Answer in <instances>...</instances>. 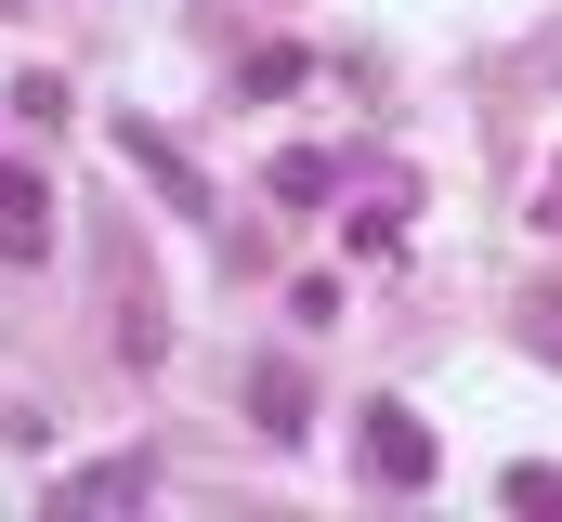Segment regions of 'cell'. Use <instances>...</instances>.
Listing matches in <instances>:
<instances>
[{"instance_id": "8992f818", "label": "cell", "mask_w": 562, "mask_h": 522, "mask_svg": "<svg viewBox=\"0 0 562 522\" xmlns=\"http://www.w3.org/2000/svg\"><path fill=\"white\" fill-rule=\"evenodd\" d=\"M53 497H66V510H132V497H157V457H92V470H66Z\"/></svg>"}, {"instance_id": "ba28073f", "label": "cell", "mask_w": 562, "mask_h": 522, "mask_svg": "<svg viewBox=\"0 0 562 522\" xmlns=\"http://www.w3.org/2000/svg\"><path fill=\"white\" fill-rule=\"evenodd\" d=\"M0 105H13V118H40V130H53V118H66V79H53V66H26V79H13Z\"/></svg>"}, {"instance_id": "6da1fadb", "label": "cell", "mask_w": 562, "mask_h": 522, "mask_svg": "<svg viewBox=\"0 0 562 522\" xmlns=\"http://www.w3.org/2000/svg\"><path fill=\"white\" fill-rule=\"evenodd\" d=\"M66 236V196H53V170H26V157H0V261L13 274H40Z\"/></svg>"}, {"instance_id": "3957f363", "label": "cell", "mask_w": 562, "mask_h": 522, "mask_svg": "<svg viewBox=\"0 0 562 522\" xmlns=\"http://www.w3.org/2000/svg\"><path fill=\"white\" fill-rule=\"evenodd\" d=\"M236 405H249V418H262V431H276V444H301V431H314V379H301V366H288V353H262V366H249V379H236Z\"/></svg>"}, {"instance_id": "5b68a950", "label": "cell", "mask_w": 562, "mask_h": 522, "mask_svg": "<svg viewBox=\"0 0 562 522\" xmlns=\"http://www.w3.org/2000/svg\"><path fill=\"white\" fill-rule=\"evenodd\" d=\"M119 157H132V170H144V183H157V196H170V209H210V183H196V157H183L170 130H144V118H119Z\"/></svg>"}, {"instance_id": "52a82bcc", "label": "cell", "mask_w": 562, "mask_h": 522, "mask_svg": "<svg viewBox=\"0 0 562 522\" xmlns=\"http://www.w3.org/2000/svg\"><path fill=\"white\" fill-rule=\"evenodd\" d=\"M327 183H340V170H327V157H314V144H288V157H276V196H288V209H314V196H327Z\"/></svg>"}, {"instance_id": "7c38bea8", "label": "cell", "mask_w": 562, "mask_h": 522, "mask_svg": "<svg viewBox=\"0 0 562 522\" xmlns=\"http://www.w3.org/2000/svg\"><path fill=\"white\" fill-rule=\"evenodd\" d=\"M537 223H550V236H562V170H550V183H537Z\"/></svg>"}, {"instance_id": "7a4b0ae2", "label": "cell", "mask_w": 562, "mask_h": 522, "mask_svg": "<svg viewBox=\"0 0 562 522\" xmlns=\"http://www.w3.org/2000/svg\"><path fill=\"white\" fill-rule=\"evenodd\" d=\"M367 470H380L393 497H419L431 470H445V444H431V418H419V405H367Z\"/></svg>"}, {"instance_id": "9c48e42d", "label": "cell", "mask_w": 562, "mask_h": 522, "mask_svg": "<svg viewBox=\"0 0 562 522\" xmlns=\"http://www.w3.org/2000/svg\"><path fill=\"white\" fill-rule=\"evenodd\" d=\"M249 92H301V53H288V39H276V53H249V66H236V105H249Z\"/></svg>"}, {"instance_id": "277c9868", "label": "cell", "mask_w": 562, "mask_h": 522, "mask_svg": "<svg viewBox=\"0 0 562 522\" xmlns=\"http://www.w3.org/2000/svg\"><path fill=\"white\" fill-rule=\"evenodd\" d=\"M119 366H170V300L157 274H132V249H119Z\"/></svg>"}, {"instance_id": "8fae6325", "label": "cell", "mask_w": 562, "mask_h": 522, "mask_svg": "<svg viewBox=\"0 0 562 522\" xmlns=\"http://www.w3.org/2000/svg\"><path fill=\"white\" fill-rule=\"evenodd\" d=\"M524 340H537V353L562 366V287H524Z\"/></svg>"}, {"instance_id": "30bf717a", "label": "cell", "mask_w": 562, "mask_h": 522, "mask_svg": "<svg viewBox=\"0 0 562 522\" xmlns=\"http://www.w3.org/2000/svg\"><path fill=\"white\" fill-rule=\"evenodd\" d=\"M497 497H510V510H562V470H537V457H524V470H497Z\"/></svg>"}]
</instances>
